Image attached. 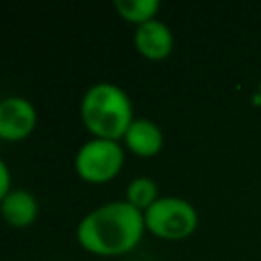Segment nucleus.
I'll list each match as a JSON object with an SVG mask.
<instances>
[{
	"mask_svg": "<svg viewBox=\"0 0 261 261\" xmlns=\"http://www.w3.org/2000/svg\"><path fill=\"white\" fill-rule=\"evenodd\" d=\"M145 216L126 200L106 202L90 210L75 228L77 245L98 257L130 253L145 234Z\"/></svg>",
	"mask_w": 261,
	"mask_h": 261,
	"instance_id": "f257e3e1",
	"label": "nucleus"
},
{
	"mask_svg": "<svg viewBox=\"0 0 261 261\" xmlns=\"http://www.w3.org/2000/svg\"><path fill=\"white\" fill-rule=\"evenodd\" d=\"M80 118L94 139L120 141L135 120L133 102L120 86L98 82L82 96Z\"/></svg>",
	"mask_w": 261,
	"mask_h": 261,
	"instance_id": "f03ea898",
	"label": "nucleus"
},
{
	"mask_svg": "<svg viewBox=\"0 0 261 261\" xmlns=\"http://www.w3.org/2000/svg\"><path fill=\"white\" fill-rule=\"evenodd\" d=\"M145 228L165 241H181L198 228L196 208L179 196H159L145 212Z\"/></svg>",
	"mask_w": 261,
	"mask_h": 261,
	"instance_id": "7ed1b4c3",
	"label": "nucleus"
},
{
	"mask_svg": "<svg viewBox=\"0 0 261 261\" xmlns=\"http://www.w3.org/2000/svg\"><path fill=\"white\" fill-rule=\"evenodd\" d=\"M124 163V147L118 141L110 139H90L86 141L75 157H73V169L77 177L86 184H108L112 181Z\"/></svg>",
	"mask_w": 261,
	"mask_h": 261,
	"instance_id": "20e7f679",
	"label": "nucleus"
},
{
	"mask_svg": "<svg viewBox=\"0 0 261 261\" xmlns=\"http://www.w3.org/2000/svg\"><path fill=\"white\" fill-rule=\"evenodd\" d=\"M37 126V108L29 98L6 96L0 100V139L16 143L33 135Z\"/></svg>",
	"mask_w": 261,
	"mask_h": 261,
	"instance_id": "39448f33",
	"label": "nucleus"
},
{
	"mask_svg": "<svg viewBox=\"0 0 261 261\" xmlns=\"http://www.w3.org/2000/svg\"><path fill=\"white\" fill-rule=\"evenodd\" d=\"M133 43H135V49L139 51V55H143L145 59L161 61L173 49V33L163 20L153 18L135 29Z\"/></svg>",
	"mask_w": 261,
	"mask_h": 261,
	"instance_id": "423d86ee",
	"label": "nucleus"
},
{
	"mask_svg": "<svg viewBox=\"0 0 261 261\" xmlns=\"http://www.w3.org/2000/svg\"><path fill=\"white\" fill-rule=\"evenodd\" d=\"M122 143L137 157H155L163 149V130L149 118H135Z\"/></svg>",
	"mask_w": 261,
	"mask_h": 261,
	"instance_id": "0eeeda50",
	"label": "nucleus"
},
{
	"mask_svg": "<svg viewBox=\"0 0 261 261\" xmlns=\"http://www.w3.org/2000/svg\"><path fill=\"white\" fill-rule=\"evenodd\" d=\"M0 216L12 228H27L39 216V202L29 190H10V194L0 202Z\"/></svg>",
	"mask_w": 261,
	"mask_h": 261,
	"instance_id": "6e6552de",
	"label": "nucleus"
},
{
	"mask_svg": "<svg viewBox=\"0 0 261 261\" xmlns=\"http://www.w3.org/2000/svg\"><path fill=\"white\" fill-rule=\"evenodd\" d=\"M161 4L157 0H114V10L118 16L133 24H143L155 18Z\"/></svg>",
	"mask_w": 261,
	"mask_h": 261,
	"instance_id": "1a4fd4ad",
	"label": "nucleus"
},
{
	"mask_svg": "<svg viewBox=\"0 0 261 261\" xmlns=\"http://www.w3.org/2000/svg\"><path fill=\"white\" fill-rule=\"evenodd\" d=\"M128 204H133L135 208H139L141 212H145L151 204H155L159 200V186L155 184V179L147 177V175H139L135 179H130V184L126 186V198Z\"/></svg>",
	"mask_w": 261,
	"mask_h": 261,
	"instance_id": "9d476101",
	"label": "nucleus"
},
{
	"mask_svg": "<svg viewBox=\"0 0 261 261\" xmlns=\"http://www.w3.org/2000/svg\"><path fill=\"white\" fill-rule=\"evenodd\" d=\"M10 169L4 163V159L0 157V202L10 194Z\"/></svg>",
	"mask_w": 261,
	"mask_h": 261,
	"instance_id": "9b49d317",
	"label": "nucleus"
},
{
	"mask_svg": "<svg viewBox=\"0 0 261 261\" xmlns=\"http://www.w3.org/2000/svg\"><path fill=\"white\" fill-rule=\"evenodd\" d=\"M259 96H261V82H259Z\"/></svg>",
	"mask_w": 261,
	"mask_h": 261,
	"instance_id": "f8f14e48",
	"label": "nucleus"
}]
</instances>
